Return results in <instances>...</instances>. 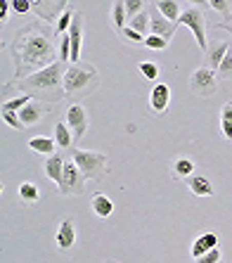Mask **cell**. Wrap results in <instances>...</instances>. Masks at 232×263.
I'll list each match as a JSON object with an SVG mask.
<instances>
[{"instance_id":"obj_1","label":"cell","mask_w":232,"mask_h":263,"mask_svg":"<svg viewBox=\"0 0 232 263\" xmlns=\"http://www.w3.org/2000/svg\"><path fill=\"white\" fill-rule=\"evenodd\" d=\"M10 57L14 64V81L29 79L52 67L60 62V52L55 48V26L36 19L17 29L10 41Z\"/></svg>"},{"instance_id":"obj_2","label":"cell","mask_w":232,"mask_h":263,"mask_svg":"<svg viewBox=\"0 0 232 263\" xmlns=\"http://www.w3.org/2000/svg\"><path fill=\"white\" fill-rule=\"evenodd\" d=\"M67 67L69 64H64V62H55L52 67L33 73L29 79L12 81V83L5 88L29 92V95H33L36 100L48 102V104L62 102V100H64V73H67Z\"/></svg>"},{"instance_id":"obj_3","label":"cell","mask_w":232,"mask_h":263,"mask_svg":"<svg viewBox=\"0 0 232 263\" xmlns=\"http://www.w3.org/2000/svg\"><path fill=\"white\" fill-rule=\"evenodd\" d=\"M100 88V73L98 69L88 64V62H79V64H69L67 73H64V98L71 102L88 98Z\"/></svg>"},{"instance_id":"obj_4","label":"cell","mask_w":232,"mask_h":263,"mask_svg":"<svg viewBox=\"0 0 232 263\" xmlns=\"http://www.w3.org/2000/svg\"><path fill=\"white\" fill-rule=\"evenodd\" d=\"M71 161L81 168V173L86 176V180H102L107 176V164H109V157L104 152H92V149H71Z\"/></svg>"},{"instance_id":"obj_5","label":"cell","mask_w":232,"mask_h":263,"mask_svg":"<svg viewBox=\"0 0 232 263\" xmlns=\"http://www.w3.org/2000/svg\"><path fill=\"white\" fill-rule=\"evenodd\" d=\"M178 26H187V29L192 31V36H195L199 50H202L204 55H206V50H208L206 29H208V24H206V17H204L202 5H195V3L185 5L183 14H180V19H178Z\"/></svg>"},{"instance_id":"obj_6","label":"cell","mask_w":232,"mask_h":263,"mask_svg":"<svg viewBox=\"0 0 232 263\" xmlns=\"http://www.w3.org/2000/svg\"><path fill=\"white\" fill-rule=\"evenodd\" d=\"M189 90L195 92L197 98H214L216 92H218V71H214V69H208V67H199L195 69V71L189 73Z\"/></svg>"},{"instance_id":"obj_7","label":"cell","mask_w":232,"mask_h":263,"mask_svg":"<svg viewBox=\"0 0 232 263\" xmlns=\"http://www.w3.org/2000/svg\"><path fill=\"white\" fill-rule=\"evenodd\" d=\"M86 192V176L81 173V168L73 164L71 159H67L64 164V176L60 183V195L62 197H79Z\"/></svg>"},{"instance_id":"obj_8","label":"cell","mask_w":232,"mask_h":263,"mask_svg":"<svg viewBox=\"0 0 232 263\" xmlns=\"http://www.w3.org/2000/svg\"><path fill=\"white\" fill-rule=\"evenodd\" d=\"M69 7H71V3H67V0H31V10L36 12V17L50 26H52V22L57 24V19L67 12Z\"/></svg>"},{"instance_id":"obj_9","label":"cell","mask_w":232,"mask_h":263,"mask_svg":"<svg viewBox=\"0 0 232 263\" xmlns=\"http://www.w3.org/2000/svg\"><path fill=\"white\" fill-rule=\"evenodd\" d=\"M64 123L71 128L73 138H76V142H79L81 138L88 133V126H90L88 109L83 107V104H79V102H71L67 107V111H64Z\"/></svg>"},{"instance_id":"obj_10","label":"cell","mask_w":232,"mask_h":263,"mask_svg":"<svg viewBox=\"0 0 232 263\" xmlns=\"http://www.w3.org/2000/svg\"><path fill=\"white\" fill-rule=\"evenodd\" d=\"M149 19H152V29H149V36H159V38H166V41H171L173 38V33H176V29H178V24L176 22H168V19L164 17V14L154 7V3L149 7Z\"/></svg>"},{"instance_id":"obj_11","label":"cell","mask_w":232,"mask_h":263,"mask_svg":"<svg viewBox=\"0 0 232 263\" xmlns=\"http://www.w3.org/2000/svg\"><path fill=\"white\" fill-rule=\"evenodd\" d=\"M48 114H50V104H48V102H41V100H31V102L26 104L24 109L19 111V119H22V123H24L26 128H31V126H38V123L43 121Z\"/></svg>"},{"instance_id":"obj_12","label":"cell","mask_w":232,"mask_h":263,"mask_svg":"<svg viewBox=\"0 0 232 263\" xmlns=\"http://www.w3.org/2000/svg\"><path fill=\"white\" fill-rule=\"evenodd\" d=\"M55 245L60 251H71L73 245H76V220L69 216V218L60 220L55 233Z\"/></svg>"},{"instance_id":"obj_13","label":"cell","mask_w":232,"mask_h":263,"mask_svg":"<svg viewBox=\"0 0 232 263\" xmlns=\"http://www.w3.org/2000/svg\"><path fill=\"white\" fill-rule=\"evenodd\" d=\"M168 107H171V88L166 83H157L149 92V109L154 117H161L168 111Z\"/></svg>"},{"instance_id":"obj_14","label":"cell","mask_w":232,"mask_h":263,"mask_svg":"<svg viewBox=\"0 0 232 263\" xmlns=\"http://www.w3.org/2000/svg\"><path fill=\"white\" fill-rule=\"evenodd\" d=\"M64 164H67V159L62 157V154H50V157H45V166H43V173L48 180H52V183L60 187L62 183V176H64Z\"/></svg>"},{"instance_id":"obj_15","label":"cell","mask_w":232,"mask_h":263,"mask_svg":"<svg viewBox=\"0 0 232 263\" xmlns=\"http://www.w3.org/2000/svg\"><path fill=\"white\" fill-rule=\"evenodd\" d=\"M220 247V237L216 233H204V235H199V237L192 242V247H189V254H192V258H199V256H204L206 251H211V249H218Z\"/></svg>"},{"instance_id":"obj_16","label":"cell","mask_w":232,"mask_h":263,"mask_svg":"<svg viewBox=\"0 0 232 263\" xmlns=\"http://www.w3.org/2000/svg\"><path fill=\"white\" fill-rule=\"evenodd\" d=\"M197 164L189 157H176L171 161V178L173 180H187V178L195 176Z\"/></svg>"},{"instance_id":"obj_17","label":"cell","mask_w":232,"mask_h":263,"mask_svg":"<svg viewBox=\"0 0 232 263\" xmlns=\"http://www.w3.org/2000/svg\"><path fill=\"white\" fill-rule=\"evenodd\" d=\"M185 185H187V190L195 197H214L216 195L214 183H211L206 176H192L185 180Z\"/></svg>"},{"instance_id":"obj_18","label":"cell","mask_w":232,"mask_h":263,"mask_svg":"<svg viewBox=\"0 0 232 263\" xmlns=\"http://www.w3.org/2000/svg\"><path fill=\"white\" fill-rule=\"evenodd\" d=\"M230 48H232V41H223V43H216L214 48H208L206 50V64H204V67L218 71V67L223 64V60H225Z\"/></svg>"},{"instance_id":"obj_19","label":"cell","mask_w":232,"mask_h":263,"mask_svg":"<svg viewBox=\"0 0 232 263\" xmlns=\"http://www.w3.org/2000/svg\"><path fill=\"white\" fill-rule=\"evenodd\" d=\"M19 202L24 204V206H38L41 204V190H38L36 183H31V180H24V183L19 185Z\"/></svg>"},{"instance_id":"obj_20","label":"cell","mask_w":232,"mask_h":263,"mask_svg":"<svg viewBox=\"0 0 232 263\" xmlns=\"http://www.w3.org/2000/svg\"><path fill=\"white\" fill-rule=\"evenodd\" d=\"M52 138H55V145L60 147V149H71L73 142H76V138H73L71 128L64 123V119L55 123V128H52Z\"/></svg>"},{"instance_id":"obj_21","label":"cell","mask_w":232,"mask_h":263,"mask_svg":"<svg viewBox=\"0 0 232 263\" xmlns=\"http://www.w3.org/2000/svg\"><path fill=\"white\" fill-rule=\"evenodd\" d=\"M90 206H92V211H95V216H100V218H109V216L114 214V202H111L104 192H95V195H92Z\"/></svg>"},{"instance_id":"obj_22","label":"cell","mask_w":232,"mask_h":263,"mask_svg":"<svg viewBox=\"0 0 232 263\" xmlns=\"http://www.w3.org/2000/svg\"><path fill=\"white\" fill-rule=\"evenodd\" d=\"M55 138H48V135H36L29 140V149L36 154H43V157H50L55 154Z\"/></svg>"},{"instance_id":"obj_23","label":"cell","mask_w":232,"mask_h":263,"mask_svg":"<svg viewBox=\"0 0 232 263\" xmlns=\"http://www.w3.org/2000/svg\"><path fill=\"white\" fill-rule=\"evenodd\" d=\"M154 7H157L168 22H176V24H178V19H180V14H183V10H185V7L180 5V3H176V0H157Z\"/></svg>"},{"instance_id":"obj_24","label":"cell","mask_w":232,"mask_h":263,"mask_svg":"<svg viewBox=\"0 0 232 263\" xmlns=\"http://www.w3.org/2000/svg\"><path fill=\"white\" fill-rule=\"evenodd\" d=\"M109 17H111V29L116 31V33H121L123 29H126V5H123V3H114V5H111V12H109Z\"/></svg>"},{"instance_id":"obj_25","label":"cell","mask_w":232,"mask_h":263,"mask_svg":"<svg viewBox=\"0 0 232 263\" xmlns=\"http://www.w3.org/2000/svg\"><path fill=\"white\" fill-rule=\"evenodd\" d=\"M128 26H130L133 31H138L140 36H145V38H147V36H149V29H152V19H149V10H145L142 14H138L135 19H130Z\"/></svg>"},{"instance_id":"obj_26","label":"cell","mask_w":232,"mask_h":263,"mask_svg":"<svg viewBox=\"0 0 232 263\" xmlns=\"http://www.w3.org/2000/svg\"><path fill=\"white\" fill-rule=\"evenodd\" d=\"M73 17H76V10H73V5H71L67 12H64L60 19H57V24H55V36H60V38L67 36L69 29H71V24H73Z\"/></svg>"},{"instance_id":"obj_27","label":"cell","mask_w":232,"mask_h":263,"mask_svg":"<svg viewBox=\"0 0 232 263\" xmlns=\"http://www.w3.org/2000/svg\"><path fill=\"white\" fill-rule=\"evenodd\" d=\"M31 100H36V98H33V95H29V92H24V95H17V98L3 102V111H14V114H19V111H22L26 104L31 102Z\"/></svg>"},{"instance_id":"obj_28","label":"cell","mask_w":232,"mask_h":263,"mask_svg":"<svg viewBox=\"0 0 232 263\" xmlns=\"http://www.w3.org/2000/svg\"><path fill=\"white\" fill-rule=\"evenodd\" d=\"M138 71H140L142 79L157 81V79H159V73L164 71V69H161L157 62H147V60H145V62H140V64H138Z\"/></svg>"},{"instance_id":"obj_29","label":"cell","mask_w":232,"mask_h":263,"mask_svg":"<svg viewBox=\"0 0 232 263\" xmlns=\"http://www.w3.org/2000/svg\"><path fill=\"white\" fill-rule=\"evenodd\" d=\"M199 5L216 10V12H218L223 19H225L227 14H232V3H230V0H206V3H199Z\"/></svg>"},{"instance_id":"obj_30","label":"cell","mask_w":232,"mask_h":263,"mask_svg":"<svg viewBox=\"0 0 232 263\" xmlns=\"http://www.w3.org/2000/svg\"><path fill=\"white\" fill-rule=\"evenodd\" d=\"M123 5H126V17H128V22L147 10V3H142V0H126Z\"/></svg>"},{"instance_id":"obj_31","label":"cell","mask_w":232,"mask_h":263,"mask_svg":"<svg viewBox=\"0 0 232 263\" xmlns=\"http://www.w3.org/2000/svg\"><path fill=\"white\" fill-rule=\"evenodd\" d=\"M119 38H121L123 43H130V45H145V36H140V33L133 31L130 26H126V29L119 33Z\"/></svg>"},{"instance_id":"obj_32","label":"cell","mask_w":232,"mask_h":263,"mask_svg":"<svg viewBox=\"0 0 232 263\" xmlns=\"http://www.w3.org/2000/svg\"><path fill=\"white\" fill-rule=\"evenodd\" d=\"M218 79L225 81V79H232V48L227 50L225 60H223V64L218 67Z\"/></svg>"},{"instance_id":"obj_33","label":"cell","mask_w":232,"mask_h":263,"mask_svg":"<svg viewBox=\"0 0 232 263\" xmlns=\"http://www.w3.org/2000/svg\"><path fill=\"white\" fill-rule=\"evenodd\" d=\"M3 114V121L10 126L12 130H24L26 126L22 123V119H19V114H14V111H0Z\"/></svg>"},{"instance_id":"obj_34","label":"cell","mask_w":232,"mask_h":263,"mask_svg":"<svg viewBox=\"0 0 232 263\" xmlns=\"http://www.w3.org/2000/svg\"><path fill=\"white\" fill-rule=\"evenodd\" d=\"M171 45V41H166V38H159V36H147L145 38V48L147 50H166Z\"/></svg>"},{"instance_id":"obj_35","label":"cell","mask_w":232,"mask_h":263,"mask_svg":"<svg viewBox=\"0 0 232 263\" xmlns=\"http://www.w3.org/2000/svg\"><path fill=\"white\" fill-rule=\"evenodd\" d=\"M223 261V251H220V247L218 249H211V251H206L204 256H199L195 263H220Z\"/></svg>"},{"instance_id":"obj_36","label":"cell","mask_w":232,"mask_h":263,"mask_svg":"<svg viewBox=\"0 0 232 263\" xmlns=\"http://www.w3.org/2000/svg\"><path fill=\"white\" fill-rule=\"evenodd\" d=\"M29 10H31V0H12V12L17 14V17L26 14Z\"/></svg>"},{"instance_id":"obj_37","label":"cell","mask_w":232,"mask_h":263,"mask_svg":"<svg viewBox=\"0 0 232 263\" xmlns=\"http://www.w3.org/2000/svg\"><path fill=\"white\" fill-rule=\"evenodd\" d=\"M214 29L216 31H227V33L232 36V14H227L225 19H216V22H214Z\"/></svg>"},{"instance_id":"obj_38","label":"cell","mask_w":232,"mask_h":263,"mask_svg":"<svg viewBox=\"0 0 232 263\" xmlns=\"http://www.w3.org/2000/svg\"><path fill=\"white\" fill-rule=\"evenodd\" d=\"M10 12H12V0H3V5H0V22L3 24L10 19Z\"/></svg>"},{"instance_id":"obj_39","label":"cell","mask_w":232,"mask_h":263,"mask_svg":"<svg viewBox=\"0 0 232 263\" xmlns=\"http://www.w3.org/2000/svg\"><path fill=\"white\" fill-rule=\"evenodd\" d=\"M220 121L232 123V102H225V104H223V109H220Z\"/></svg>"},{"instance_id":"obj_40","label":"cell","mask_w":232,"mask_h":263,"mask_svg":"<svg viewBox=\"0 0 232 263\" xmlns=\"http://www.w3.org/2000/svg\"><path fill=\"white\" fill-rule=\"evenodd\" d=\"M220 128H223V135H225L227 140H232V123L220 121Z\"/></svg>"},{"instance_id":"obj_41","label":"cell","mask_w":232,"mask_h":263,"mask_svg":"<svg viewBox=\"0 0 232 263\" xmlns=\"http://www.w3.org/2000/svg\"><path fill=\"white\" fill-rule=\"evenodd\" d=\"M102 263H119V261H114V258H107V261H102Z\"/></svg>"}]
</instances>
